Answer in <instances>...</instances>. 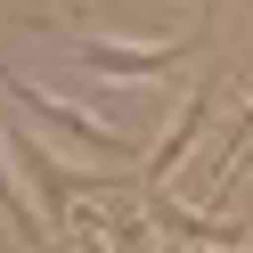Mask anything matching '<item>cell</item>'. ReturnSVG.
<instances>
[{
	"mask_svg": "<svg viewBox=\"0 0 253 253\" xmlns=\"http://www.w3.org/2000/svg\"><path fill=\"white\" fill-rule=\"evenodd\" d=\"M212 106H220V82H196V90H188V106L171 115V131L155 139L147 155H139V196H147V188H164L171 171L188 164V147H196V139L212 131Z\"/></svg>",
	"mask_w": 253,
	"mask_h": 253,
	"instance_id": "obj_3",
	"label": "cell"
},
{
	"mask_svg": "<svg viewBox=\"0 0 253 253\" xmlns=\"http://www.w3.org/2000/svg\"><path fill=\"white\" fill-rule=\"evenodd\" d=\"M245 147H253V98H245V115H237V131H229V147L212 155V180H204V188H212V196H229V188H237V164H245Z\"/></svg>",
	"mask_w": 253,
	"mask_h": 253,
	"instance_id": "obj_6",
	"label": "cell"
},
{
	"mask_svg": "<svg viewBox=\"0 0 253 253\" xmlns=\"http://www.w3.org/2000/svg\"><path fill=\"white\" fill-rule=\"evenodd\" d=\"M0 90H8V98H17L25 115H33L41 131L57 139V147L90 155V164H131V155H139V123H90V106L49 98V90H41L33 74H17V66H0Z\"/></svg>",
	"mask_w": 253,
	"mask_h": 253,
	"instance_id": "obj_1",
	"label": "cell"
},
{
	"mask_svg": "<svg viewBox=\"0 0 253 253\" xmlns=\"http://www.w3.org/2000/svg\"><path fill=\"white\" fill-rule=\"evenodd\" d=\"M0 253H8V245H0Z\"/></svg>",
	"mask_w": 253,
	"mask_h": 253,
	"instance_id": "obj_7",
	"label": "cell"
},
{
	"mask_svg": "<svg viewBox=\"0 0 253 253\" xmlns=\"http://www.w3.org/2000/svg\"><path fill=\"white\" fill-rule=\"evenodd\" d=\"M204 33H212V17H196L188 41H98V33H82V25L66 17V49L82 57L90 74H106V82H164V74L188 66V49H204Z\"/></svg>",
	"mask_w": 253,
	"mask_h": 253,
	"instance_id": "obj_2",
	"label": "cell"
},
{
	"mask_svg": "<svg viewBox=\"0 0 253 253\" xmlns=\"http://www.w3.org/2000/svg\"><path fill=\"white\" fill-rule=\"evenodd\" d=\"M0 220H8V237L17 245H49V220L33 212V196H25L17 164H8V131H0Z\"/></svg>",
	"mask_w": 253,
	"mask_h": 253,
	"instance_id": "obj_4",
	"label": "cell"
},
{
	"mask_svg": "<svg viewBox=\"0 0 253 253\" xmlns=\"http://www.w3.org/2000/svg\"><path fill=\"white\" fill-rule=\"evenodd\" d=\"M98 237H106V253H155V220L139 212L131 196L98 204Z\"/></svg>",
	"mask_w": 253,
	"mask_h": 253,
	"instance_id": "obj_5",
	"label": "cell"
}]
</instances>
